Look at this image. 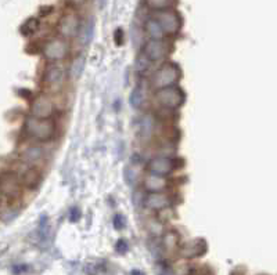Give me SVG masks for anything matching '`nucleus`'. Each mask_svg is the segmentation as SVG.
I'll list each match as a JSON object with an SVG mask.
<instances>
[{"mask_svg": "<svg viewBox=\"0 0 277 275\" xmlns=\"http://www.w3.org/2000/svg\"><path fill=\"white\" fill-rule=\"evenodd\" d=\"M24 132L35 141L50 142L56 137L57 126L53 118L39 119L29 115L24 122Z\"/></svg>", "mask_w": 277, "mask_h": 275, "instance_id": "nucleus-1", "label": "nucleus"}, {"mask_svg": "<svg viewBox=\"0 0 277 275\" xmlns=\"http://www.w3.org/2000/svg\"><path fill=\"white\" fill-rule=\"evenodd\" d=\"M182 79V69L177 65L176 62L168 61L164 62L157 71L154 72L151 78V86L153 89H164L169 86H176L179 81Z\"/></svg>", "mask_w": 277, "mask_h": 275, "instance_id": "nucleus-2", "label": "nucleus"}, {"mask_svg": "<svg viewBox=\"0 0 277 275\" xmlns=\"http://www.w3.org/2000/svg\"><path fill=\"white\" fill-rule=\"evenodd\" d=\"M155 101L159 107L169 111L179 109L186 101V94L179 86H169L155 90Z\"/></svg>", "mask_w": 277, "mask_h": 275, "instance_id": "nucleus-3", "label": "nucleus"}, {"mask_svg": "<svg viewBox=\"0 0 277 275\" xmlns=\"http://www.w3.org/2000/svg\"><path fill=\"white\" fill-rule=\"evenodd\" d=\"M70 53V44L67 39L64 38H53L44 43L42 47V54L46 61L49 62H60L65 60Z\"/></svg>", "mask_w": 277, "mask_h": 275, "instance_id": "nucleus-4", "label": "nucleus"}, {"mask_svg": "<svg viewBox=\"0 0 277 275\" xmlns=\"http://www.w3.org/2000/svg\"><path fill=\"white\" fill-rule=\"evenodd\" d=\"M172 44L165 39H148L143 44V54L151 62L164 61L172 52Z\"/></svg>", "mask_w": 277, "mask_h": 275, "instance_id": "nucleus-5", "label": "nucleus"}, {"mask_svg": "<svg viewBox=\"0 0 277 275\" xmlns=\"http://www.w3.org/2000/svg\"><path fill=\"white\" fill-rule=\"evenodd\" d=\"M158 24L161 25L165 36H175L180 32L182 28V18L180 15L177 14L173 9L163 10V11H157L155 17Z\"/></svg>", "mask_w": 277, "mask_h": 275, "instance_id": "nucleus-6", "label": "nucleus"}, {"mask_svg": "<svg viewBox=\"0 0 277 275\" xmlns=\"http://www.w3.org/2000/svg\"><path fill=\"white\" fill-rule=\"evenodd\" d=\"M179 162L180 161L176 159V158L155 157L148 161L146 169H147L148 173L163 176V177H168V176H171L173 171H176L179 167L182 166Z\"/></svg>", "mask_w": 277, "mask_h": 275, "instance_id": "nucleus-7", "label": "nucleus"}, {"mask_svg": "<svg viewBox=\"0 0 277 275\" xmlns=\"http://www.w3.org/2000/svg\"><path fill=\"white\" fill-rule=\"evenodd\" d=\"M65 71L57 62H52L43 73V86L50 93H57L64 87L65 83Z\"/></svg>", "mask_w": 277, "mask_h": 275, "instance_id": "nucleus-8", "label": "nucleus"}, {"mask_svg": "<svg viewBox=\"0 0 277 275\" xmlns=\"http://www.w3.org/2000/svg\"><path fill=\"white\" fill-rule=\"evenodd\" d=\"M54 112H56V105L48 94L36 95L31 104V116H34V118H53Z\"/></svg>", "mask_w": 277, "mask_h": 275, "instance_id": "nucleus-9", "label": "nucleus"}, {"mask_svg": "<svg viewBox=\"0 0 277 275\" xmlns=\"http://www.w3.org/2000/svg\"><path fill=\"white\" fill-rule=\"evenodd\" d=\"M79 25H81L79 15L77 13H74V11H68V13L62 15L60 22H58V34L64 39L77 38Z\"/></svg>", "mask_w": 277, "mask_h": 275, "instance_id": "nucleus-10", "label": "nucleus"}, {"mask_svg": "<svg viewBox=\"0 0 277 275\" xmlns=\"http://www.w3.org/2000/svg\"><path fill=\"white\" fill-rule=\"evenodd\" d=\"M172 204V198L168 194H165V191H163V192H147L144 195V208L158 212V213H161L163 210L171 209Z\"/></svg>", "mask_w": 277, "mask_h": 275, "instance_id": "nucleus-11", "label": "nucleus"}, {"mask_svg": "<svg viewBox=\"0 0 277 275\" xmlns=\"http://www.w3.org/2000/svg\"><path fill=\"white\" fill-rule=\"evenodd\" d=\"M17 179H18L21 187H25L28 190H34L35 187H38L40 180H42V174H40L38 167L25 165L24 169L19 171L18 176H17Z\"/></svg>", "mask_w": 277, "mask_h": 275, "instance_id": "nucleus-12", "label": "nucleus"}, {"mask_svg": "<svg viewBox=\"0 0 277 275\" xmlns=\"http://www.w3.org/2000/svg\"><path fill=\"white\" fill-rule=\"evenodd\" d=\"M142 184H143V190L146 192H163L168 188L169 181H168L167 177L153 174V173L147 171L146 174H143Z\"/></svg>", "mask_w": 277, "mask_h": 275, "instance_id": "nucleus-13", "label": "nucleus"}, {"mask_svg": "<svg viewBox=\"0 0 277 275\" xmlns=\"http://www.w3.org/2000/svg\"><path fill=\"white\" fill-rule=\"evenodd\" d=\"M0 192L9 198H14L21 192V184H19L17 176L13 173H5L0 176Z\"/></svg>", "mask_w": 277, "mask_h": 275, "instance_id": "nucleus-14", "label": "nucleus"}, {"mask_svg": "<svg viewBox=\"0 0 277 275\" xmlns=\"http://www.w3.org/2000/svg\"><path fill=\"white\" fill-rule=\"evenodd\" d=\"M44 157V149L39 145H28L24 151L21 152V159L24 162V165L28 166H35L39 162L42 161Z\"/></svg>", "mask_w": 277, "mask_h": 275, "instance_id": "nucleus-15", "label": "nucleus"}, {"mask_svg": "<svg viewBox=\"0 0 277 275\" xmlns=\"http://www.w3.org/2000/svg\"><path fill=\"white\" fill-rule=\"evenodd\" d=\"M206 252V243L204 239L197 238L194 241L187 242L182 247V255L184 257H198L202 256Z\"/></svg>", "mask_w": 277, "mask_h": 275, "instance_id": "nucleus-16", "label": "nucleus"}, {"mask_svg": "<svg viewBox=\"0 0 277 275\" xmlns=\"http://www.w3.org/2000/svg\"><path fill=\"white\" fill-rule=\"evenodd\" d=\"M93 34H95V21H93V19L83 21V22L81 21L79 31H78L77 34L78 43H81L82 46H87V44L91 42Z\"/></svg>", "mask_w": 277, "mask_h": 275, "instance_id": "nucleus-17", "label": "nucleus"}, {"mask_svg": "<svg viewBox=\"0 0 277 275\" xmlns=\"http://www.w3.org/2000/svg\"><path fill=\"white\" fill-rule=\"evenodd\" d=\"M157 130V120L154 118L153 115H146L143 118L140 119V123H138V132L140 136L143 138H150L153 137L154 133Z\"/></svg>", "mask_w": 277, "mask_h": 275, "instance_id": "nucleus-18", "label": "nucleus"}, {"mask_svg": "<svg viewBox=\"0 0 277 275\" xmlns=\"http://www.w3.org/2000/svg\"><path fill=\"white\" fill-rule=\"evenodd\" d=\"M144 32L148 35L150 39H165V34H164L161 25L158 24V21L154 17L148 18L144 24Z\"/></svg>", "mask_w": 277, "mask_h": 275, "instance_id": "nucleus-19", "label": "nucleus"}, {"mask_svg": "<svg viewBox=\"0 0 277 275\" xmlns=\"http://www.w3.org/2000/svg\"><path fill=\"white\" fill-rule=\"evenodd\" d=\"M124 177L129 185H137L142 181V179H143L142 169L137 165H129V166L125 167Z\"/></svg>", "mask_w": 277, "mask_h": 275, "instance_id": "nucleus-20", "label": "nucleus"}, {"mask_svg": "<svg viewBox=\"0 0 277 275\" xmlns=\"http://www.w3.org/2000/svg\"><path fill=\"white\" fill-rule=\"evenodd\" d=\"M146 100H147V93H146L143 87H142V86L134 87L129 98L130 105L136 109H142L144 107V104H146Z\"/></svg>", "mask_w": 277, "mask_h": 275, "instance_id": "nucleus-21", "label": "nucleus"}, {"mask_svg": "<svg viewBox=\"0 0 277 275\" xmlns=\"http://www.w3.org/2000/svg\"><path fill=\"white\" fill-rule=\"evenodd\" d=\"M176 3V0H144L146 7L153 11H163V10L172 9L173 5Z\"/></svg>", "mask_w": 277, "mask_h": 275, "instance_id": "nucleus-22", "label": "nucleus"}, {"mask_svg": "<svg viewBox=\"0 0 277 275\" xmlns=\"http://www.w3.org/2000/svg\"><path fill=\"white\" fill-rule=\"evenodd\" d=\"M85 56H78L77 58H74V61L70 65V78L71 79H78L82 75V72L85 69Z\"/></svg>", "mask_w": 277, "mask_h": 275, "instance_id": "nucleus-23", "label": "nucleus"}, {"mask_svg": "<svg viewBox=\"0 0 277 275\" xmlns=\"http://www.w3.org/2000/svg\"><path fill=\"white\" fill-rule=\"evenodd\" d=\"M177 246H179V234L173 230L168 231L164 235V247L167 249V252H173L176 251Z\"/></svg>", "mask_w": 277, "mask_h": 275, "instance_id": "nucleus-24", "label": "nucleus"}, {"mask_svg": "<svg viewBox=\"0 0 277 275\" xmlns=\"http://www.w3.org/2000/svg\"><path fill=\"white\" fill-rule=\"evenodd\" d=\"M150 65H151V61L144 56L143 53H140L134 60V71L138 72V73H143V72L147 71Z\"/></svg>", "mask_w": 277, "mask_h": 275, "instance_id": "nucleus-25", "label": "nucleus"}, {"mask_svg": "<svg viewBox=\"0 0 277 275\" xmlns=\"http://www.w3.org/2000/svg\"><path fill=\"white\" fill-rule=\"evenodd\" d=\"M39 29V19L38 18H29L24 25H22V29L21 32L25 35V36H31L34 35L36 31Z\"/></svg>", "mask_w": 277, "mask_h": 275, "instance_id": "nucleus-26", "label": "nucleus"}, {"mask_svg": "<svg viewBox=\"0 0 277 275\" xmlns=\"http://www.w3.org/2000/svg\"><path fill=\"white\" fill-rule=\"evenodd\" d=\"M144 192L142 190H137L133 192V198H132V202H133L134 208H142L144 202Z\"/></svg>", "mask_w": 277, "mask_h": 275, "instance_id": "nucleus-27", "label": "nucleus"}, {"mask_svg": "<svg viewBox=\"0 0 277 275\" xmlns=\"http://www.w3.org/2000/svg\"><path fill=\"white\" fill-rule=\"evenodd\" d=\"M112 226L115 227V230H124L125 226H126V220H125V216L122 214H115L114 218H112Z\"/></svg>", "mask_w": 277, "mask_h": 275, "instance_id": "nucleus-28", "label": "nucleus"}, {"mask_svg": "<svg viewBox=\"0 0 277 275\" xmlns=\"http://www.w3.org/2000/svg\"><path fill=\"white\" fill-rule=\"evenodd\" d=\"M115 249H117L118 253L124 255V253H126L128 249H129V246H128V242L125 241V239H120V241L117 242V245H115Z\"/></svg>", "mask_w": 277, "mask_h": 275, "instance_id": "nucleus-29", "label": "nucleus"}, {"mask_svg": "<svg viewBox=\"0 0 277 275\" xmlns=\"http://www.w3.org/2000/svg\"><path fill=\"white\" fill-rule=\"evenodd\" d=\"M114 39H115V43L118 44V46H121V44H124L125 42V35H124V31L121 28H118L117 31H115L114 34Z\"/></svg>", "mask_w": 277, "mask_h": 275, "instance_id": "nucleus-30", "label": "nucleus"}, {"mask_svg": "<svg viewBox=\"0 0 277 275\" xmlns=\"http://www.w3.org/2000/svg\"><path fill=\"white\" fill-rule=\"evenodd\" d=\"M81 218V210L78 208H72L70 210V220L71 221H78Z\"/></svg>", "mask_w": 277, "mask_h": 275, "instance_id": "nucleus-31", "label": "nucleus"}, {"mask_svg": "<svg viewBox=\"0 0 277 275\" xmlns=\"http://www.w3.org/2000/svg\"><path fill=\"white\" fill-rule=\"evenodd\" d=\"M87 0H70V5L72 6V7H75V9H78V7H82V6L86 3Z\"/></svg>", "mask_w": 277, "mask_h": 275, "instance_id": "nucleus-32", "label": "nucleus"}, {"mask_svg": "<svg viewBox=\"0 0 277 275\" xmlns=\"http://www.w3.org/2000/svg\"><path fill=\"white\" fill-rule=\"evenodd\" d=\"M132 275H144V274H143V272H142V271L134 270V271H132Z\"/></svg>", "mask_w": 277, "mask_h": 275, "instance_id": "nucleus-33", "label": "nucleus"}]
</instances>
